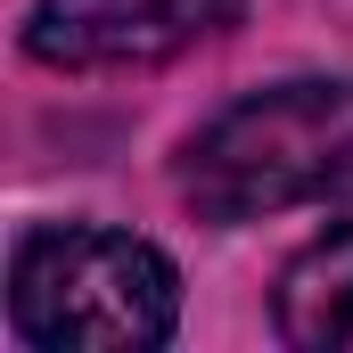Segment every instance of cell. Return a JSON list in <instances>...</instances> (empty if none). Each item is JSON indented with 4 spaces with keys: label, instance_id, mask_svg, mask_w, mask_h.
I'll list each match as a JSON object with an SVG mask.
<instances>
[{
    "label": "cell",
    "instance_id": "3957f363",
    "mask_svg": "<svg viewBox=\"0 0 353 353\" xmlns=\"http://www.w3.org/2000/svg\"><path fill=\"white\" fill-rule=\"evenodd\" d=\"M239 17L247 0H33L25 50L66 74H123V66H165L230 33Z\"/></svg>",
    "mask_w": 353,
    "mask_h": 353
},
{
    "label": "cell",
    "instance_id": "6da1fadb",
    "mask_svg": "<svg viewBox=\"0 0 353 353\" xmlns=\"http://www.w3.org/2000/svg\"><path fill=\"white\" fill-rule=\"evenodd\" d=\"M181 197L197 222L353 205V83H279L222 107L181 148Z\"/></svg>",
    "mask_w": 353,
    "mask_h": 353
},
{
    "label": "cell",
    "instance_id": "277c9868",
    "mask_svg": "<svg viewBox=\"0 0 353 353\" xmlns=\"http://www.w3.org/2000/svg\"><path fill=\"white\" fill-rule=\"evenodd\" d=\"M271 321L296 353H353V222L288 255Z\"/></svg>",
    "mask_w": 353,
    "mask_h": 353
},
{
    "label": "cell",
    "instance_id": "7a4b0ae2",
    "mask_svg": "<svg viewBox=\"0 0 353 353\" xmlns=\"http://www.w3.org/2000/svg\"><path fill=\"white\" fill-rule=\"evenodd\" d=\"M181 321V271L132 230H25L8 329L41 353H140Z\"/></svg>",
    "mask_w": 353,
    "mask_h": 353
}]
</instances>
